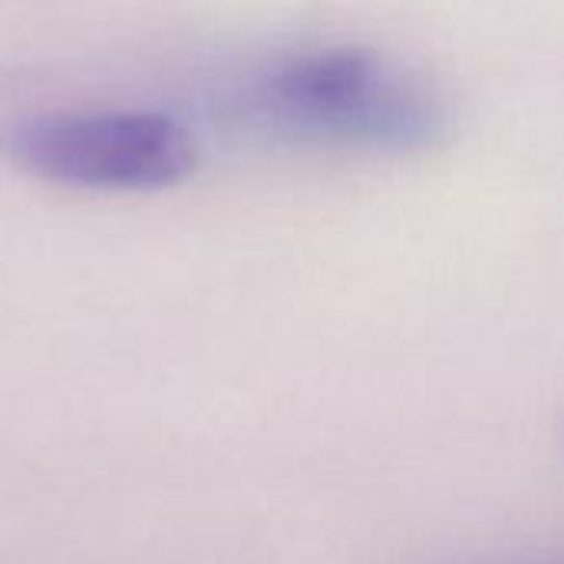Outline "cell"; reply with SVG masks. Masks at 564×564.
Segmentation results:
<instances>
[{
    "mask_svg": "<svg viewBox=\"0 0 564 564\" xmlns=\"http://www.w3.org/2000/svg\"><path fill=\"white\" fill-rule=\"evenodd\" d=\"M3 155L33 178L96 192H159L195 172L188 129L162 112H50L3 129Z\"/></svg>",
    "mask_w": 564,
    "mask_h": 564,
    "instance_id": "7a4b0ae2",
    "label": "cell"
},
{
    "mask_svg": "<svg viewBox=\"0 0 564 564\" xmlns=\"http://www.w3.org/2000/svg\"><path fill=\"white\" fill-rule=\"evenodd\" d=\"M254 106L288 135L367 152H423L449 129L446 106L423 79L360 46L281 63L258 83Z\"/></svg>",
    "mask_w": 564,
    "mask_h": 564,
    "instance_id": "6da1fadb",
    "label": "cell"
}]
</instances>
